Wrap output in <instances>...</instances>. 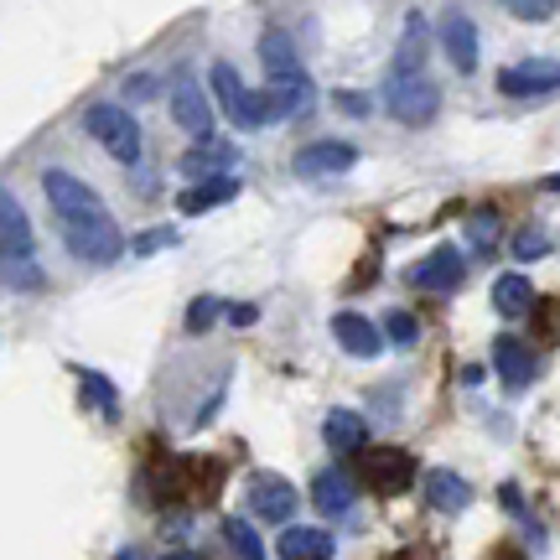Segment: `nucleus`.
<instances>
[{
	"mask_svg": "<svg viewBox=\"0 0 560 560\" xmlns=\"http://www.w3.org/2000/svg\"><path fill=\"white\" fill-rule=\"evenodd\" d=\"M353 166H359V151H353L348 140H312V145L296 151V177H306V182L342 177V172H353Z\"/></svg>",
	"mask_w": 560,
	"mask_h": 560,
	"instance_id": "obj_9",
	"label": "nucleus"
},
{
	"mask_svg": "<svg viewBox=\"0 0 560 560\" xmlns=\"http://www.w3.org/2000/svg\"><path fill=\"white\" fill-rule=\"evenodd\" d=\"M280 560H327L332 556V535H327V529H285V535H280Z\"/></svg>",
	"mask_w": 560,
	"mask_h": 560,
	"instance_id": "obj_21",
	"label": "nucleus"
},
{
	"mask_svg": "<svg viewBox=\"0 0 560 560\" xmlns=\"http://www.w3.org/2000/svg\"><path fill=\"white\" fill-rule=\"evenodd\" d=\"M493 234H499V213H472V219H467V240L478 244V249H488Z\"/></svg>",
	"mask_w": 560,
	"mask_h": 560,
	"instance_id": "obj_28",
	"label": "nucleus"
},
{
	"mask_svg": "<svg viewBox=\"0 0 560 560\" xmlns=\"http://www.w3.org/2000/svg\"><path fill=\"white\" fill-rule=\"evenodd\" d=\"M161 560H198L192 550H172V556H161Z\"/></svg>",
	"mask_w": 560,
	"mask_h": 560,
	"instance_id": "obj_36",
	"label": "nucleus"
},
{
	"mask_svg": "<svg viewBox=\"0 0 560 560\" xmlns=\"http://www.w3.org/2000/svg\"><path fill=\"white\" fill-rule=\"evenodd\" d=\"M0 244H5V265L32 260V223L11 192H0Z\"/></svg>",
	"mask_w": 560,
	"mask_h": 560,
	"instance_id": "obj_14",
	"label": "nucleus"
},
{
	"mask_svg": "<svg viewBox=\"0 0 560 560\" xmlns=\"http://www.w3.org/2000/svg\"><path fill=\"white\" fill-rule=\"evenodd\" d=\"M312 503H317V514H348L353 509V478L342 467H322L317 482H312Z\"/></svg>",
	"mask_w": 560,
	"mask_h": 560,
	"instance_id": "obj_18",
	"label": "nucleus"
},
{
	"mask_svg": "<svg viewBox=\"0 0 560 560\" xmlns=\"http://www.w3.org/2000/svg\"><path fill=\"white\" fill-rule=\"evenodd\" d=\"M493 363H499L509 395H520L524 384L535 380V359H529V348H524L520 338H499V342H493Z\"/></svg>",
	"mask_w": 560,
	"mask_h": 560,
	"instance_id": "obj_19",
	"label": "nucleus"
},
{
	"mask_svg": "<svg viewBox=\"0 0 560 560\" xmlns=\"http://www.w3.org/2000/svg\"><path fill=\"white\" fill-rule=\"evenodd\" d=\"M405 280H410V285H420V291H457V285H462V255L452 249V244H441V249H431L425 260L410 265V270H405Z\"/></svg>",
	"mask_w": 560,
	"mask_h": 560,
	"instance_id": "obj_12",
	"label": "nucleus"
},
{
	"mask_svg": "<svg viewBox=\"0 0 560 560\" xmlns=\"http://www.w3.org/2000/svg\"><path fill=\"white\" fill-rule=\"evenodd\" d=\"M384 338L395 342V348H416V338H420L416 317H410V312H389V317H384Z\"/></svg>",
	"mask_w": 560,
	"mask_h": 560,
	"instance_id": "obj_26",
	"label": "nucleus"
},
{
	"mask_svg": "<svg viewBox=\"0 0 560 560\" xmlns=\"http://www.w3.org/2000/svg\"><path fill=\"white\" fill-rule=\"evenodd\" d=\"M332 104H338V109H348L353 120H363V109H369V100H363V94H353V89H338V94H332Z\"/></svg>",
	"mask_w": 560,
	"mask_h": 560,
	"instance_id": "obj_33",
	"label": "nucleus"
},
{
	"mask_svg": "<svg viewBox=\"0 0 560 560\" xmlns=\"http://www.w3.org/2000/svg\"><path fill=\"white\" fill-rule=\"evenodd\" d=\"M332 338H338L342 353H353V359H374L380 353V327L363 317V312H338L332 317Z\"/></svg>",
	"mask_w": 560,
	"mask_h": 560,
	"instance_id": "obj_15",
	"label": "nucleus"
},
{
	"mask_svg": "<svg viewBox=\"0 0 560 560\" xmlns=\"http://www.w3.org/2000/svg\"><path fill=\"white\" fill-rule=\"evenodd\" d=\"M260 58H265V120H301L317 104V89L306 79L291 37L270 32L260 42Z\"/></svg>",
	"mask_w": 560,
	"mask_h": 560,
	"instance_id": "obj_1",
	"label": "nucleus"
},
{
	"mask_svg": "<svg viewBox=\"0 0 560 560\" xmlns=\"http://www.w3.org/2000/svg\"><path fill=\"white\" fill-rule=\"evenodd\" d=\"M156 89H161L156 73H151V79H130V83H125V94H130V100H151Z\"/></svg>",
	"mask_w": 560,
	"mask_h": 560,
	"instance_id": "obj_35",
	"label": "nucleus"
},
{
	"mask_svg": "<svg viewBox=\"0 0 560 560\" xmlns=\"http://www.w3.org/2000/svg\"><path fill=\"white\" fill-rule=\"evenodd\" d=\"M514 255H520V260H540V255H550V244H545V234H520V240H514Z\"/></svg>",
	"mask_w": 560,
	"mask_h": 560,
	"instance_id": "obj_31",
	"label": "nucleus"
},
{
	"mask_svg": "<svg viewBox=\"0 0 560 560\" xmlns=\"http://www.w3.org/2000/svg\"><path fill=\"white\" fill-rule=\"evenodd\" d=\"M229 156H234L229 145H202L198 156L187 151V172H219V166H229Z\"/></svg>",
	"mask_w": 560,
	"mask_h": 560,
	"instance_id": "obj_27",
	"label": "nucleus"
},
{
	"mask_svg": "<svg viewBox=\"0 0 560 560\" xmlns=\"http://www.w3.org/2000/svg\"><path fill=\"white\" fill-rule=\"evenodd\" d=\"M62 244H68V255H79L83 265H109L125 249L120 229H115V219H109V213H100V219L62 223Z\"/></svg>",
	"mask_w": 560,
	"mask_h": 560,
	"instance_id": "obj_5",
	"label": "nucleus"
},
{
	"mask_svg": "<svg viewBox=\"0 0 560 560\" xmlns=\"http://www.w3.org/2000/svg\"><path fill=\"white\" fill-rule=\"evenodd\" d=\"M172 120H177L192 140H202L208 130H213V109H208V94L198 89V79H192V73H182V79L172 83Z\"/></svg>",
	"mask_w": 560,
	"mask_h": 560,
	"instance_id": "obj_10",
	"label": "nucleus"
},
{
	"mask_svg": "<svg viewBox=\"0 0 560 560\" xmlns=\"http://www.w3.org/2000/svg\"><path fill=\"white\" fill-rule=\"evenodd\" d=\"M42 192H47V202H52V213H58V223H73V219H100V213H109L100 202V192L89 187L83 177H73V172H62V166H52V172H42Z\"/></svg>",
	"mask_w": 560,
	"mask_h": 560,
	"instance_id": "obj_4",
	"label": "nucleus"
},
{
	"mask_svg": "<svg viewBox=\"0 0 560 560\" xmlns=\"http://www.w3.org/2000/svg\"><path fill=\"white\" fill-rule=\"evenodd\" d=\"M545 192H560V172L556 177H545Z\"/></svg>",
	"mask_w": 560,
	"mask_h": 560,
	"instance_id": "obj_37",
	"label": "nucleus"
},
{
	"mask_svg": "<svg viewBox=\"0 0 560 560\" xmlns=\"http://www.w3.org/2000/svg\"><path fill=\"white\" fill-rule=\"evenodd\" d=\"M441 47H446V58L457 73H472L478 68V26L462 16V11H446L441 16Z\"/></svg>",
	"mask_w": 560,
	"mask_h": 560,
	"instance_id": "obj_13",
	"label": "nucleus"
},
{
	"mask_svg": "<svg viewBox=\"0 0 560 560\" xmlns=\"http://www.w3.org/2000/svg\"><path fill=\"white\" fill-rule=\"evenodd\" d=\"M166 244H177V229H145V234H136V255H156V249H166Z\"/></svg>",
	"mask_w": 560,
	"mask_h": 560,
	"instance_id": "obj_29",
	"label": "nucleus"
},
{
	"mask_svg": "<svg viewBox=\"0 0 560 560\" xmlns=\"http://www.w3.org/2000/svg\"><path fill=\"white\" fill-rule=\"evenodd\" d=\"M115 560H136V550H120V556H115Z\"/></svg>",
	"mask_w": 560,
	"mask_h": 560,
	"instance_id": "obj_38",
	"label": "nucleus"
},
{
	"mask_svg": "<svg viewBox=\"0 0 560 560\" xmlns=\"http://www.w3.org/2000/svg\"><path fill=\"white\" fill-rule=\"evenodd\" d=\"M359 472L374 493H400L405 482H410V472H416V462L400 446H369L359 457Z\"/></svg>",
	"mask_w": 560,
	"mask_h": 560,
	"instance_id": "obj_8",
	"label": "nucleus"
},
{
	"mask_svg": "<svg viewBox=\"0 0 560 560\" xmlns=\"http://www.w3.org/2000/svg\"><path fill=\"white\" fill-rule=\"evenodd\" d=\"M223 535H229V550H234L240 560H270L265 556V545H260V529H255L249 520H229L223 524Z\"/></svg>",
	"mask_w": 560,
	"mask_h": 560,
	"instance_id": "obj_23",
	"label": "nucleus"
},
{
	"mask_svg": "<svg viewBox=\"0 0 560 560\" xmlns=\"http://www.w3.org/2000/svg\"><path fill=\"white\" fill-rule=\"evenodd\" d=\"M322 436H327V446H332V452H359L363 436H369V425H363L359 410H327V420H322Z\"/></svg>",
	"mask_w": 560,
	"mask_h": 560,
	"instance_id": "obj_20",
	"label": "nucleus"
},
{
	"mask_svg": "<svg viewBox=\"0 0 560 560\" xmlns=\"http://www.w3.org/2000/svg\"><path fill=\"white\" fill-rule=\"evenodd\" d=\"M83 125H89V136L100 140L120 166H136L140 161V125H136V115H125L120 104H94L83 115Z\"/></svg>",
	"mask_w": 560,
	"mask_h": 560,
	"instance_id": "obj_3",
	"label": "nucleus"
},
{
	"mask_svg": "<svg viewBox=\"0 0 560 560\" xmlns=\"http://www.w3.org/2000/svg\"><path fill=\"white\" fill-rule=\"evenodd\" d=\"M509 11H514L520 21H545L556 5H550V0H520V5H509Z\"/></svg>",
	"mask_w": 560,
	"mask_h": 560,
	"instance_id": "obj_32",
	"label": "nucleus"
},
{
	"mask_svg": "<svg viewBox=\"0 0 560 560\" xmlns=\"http://www.w3.org/2000/svg\"><path fill=\"white\" fill-rule=\"evenodd\" d=\"M229 198H240V182L234 177H202V182H192V187L182 192L177 208L187 213V219H198V213H213V208L229 202Z\"/></svg>",
	"mask_w": 560,
	"mask_h": 560,
	"instance_id": "obj_16",
	"label": "nucleus"
},
{
	"mask_svg": "<svg viewBox=\"0 0 560 560\" xmlns=\"http://www.w3.org/2000/svg\"><path fill=\"white\" fill-rule=\"evenodd\" d=\"M229 322H234V327H255V322H260V306H255V301H240V306H229Z\"/></svg>",
	"mask_w": 560,
	"mask_h": 560,
	"instance_id": "obj_34",
	"label": "nucleus"
},
{
	"mask_svg": "<svg viewBox=\"0 0 560 560\" xmlns=\"http://www.w3.org/2000/svg\"><path fill=\"white\" fill-rule=\"evenodd\" d=\"M79 384H83V405L89 410H100V416H115V384L104 380V374H94V369H79Z\"/></svg>",
	"mask_w": 560,
	"mask_h": 560,
	"instance_id": "obj_24",
	"label": "nucleus"
},
{
	"mask_svg": "<svg viewBox=\"0 0 560 560\" xmlns=\"http://www.w3.org/2000/svg\"><path fill=\"white\" fill-rule=\"evenodd\" d=\"M249 509L270 524H285L296 514V488L285 478H276V472H255V478H249Z\"/></svg>",
	"mask_w": 560,
	"mask_h": 560,
	"instance_id": "obj_11",
	"label": "nucleus"
},
{
	"mask_svg": "<svg viewBox=\"0 0 560 560\" xmlns=\"http://www.w3.org/2000/svg\"><path fill=\"white\" fill-rule=\"evenodd\" d=\"M384 109L400 125L420 130V125H431L441 115V89L425 73H416V68H395L389 83H384Z\"/></svg>",
	"mask_w": 560,
	"mask_h": 560,
	"instance_id": "obj_2",
	"label": "nucleus"
},
{
	"mask_svg": "<svg viewBox=\"0 0 560 560\" xmlns=\"http://www.w3.org/2000/svg\"><path fill=\"white\" fill-rule=\"evenodd\" d=\"M425 499H431V509H441V514H462V509L472 503V488H467L452 467H431V472H425Z\"/></svg>",
	"mask_w": 560,
	"mask_h": 560,
	"instance_id": "obj_17",
	"label": "nucleus"
},
{
	"mask_svg": "<svg viewBox=\"0 0 560 560\" xmlns=\"http://www.w3.org/2000/svg\"><path fill=\"white\" fill-rule=\"evenodd\" d=\"M219 317H229V306H223L219 296H198L187 306V332H208Z\"/></svg>",
	"mask_w": 560,
	"mask_h": 560,
	"instance_id": "obj_25",
	"label": "nucleus"
},
{
	"mask_svg": "<svg viewBox=\"0 0 560 560\" xmlns=\"http://www.w3.org/2000/svg\"><path fill=\"white\" fill-rule=\"evenodd\" d=\"M499 89L509 100H540V94H556L560 89V62L556 58H524L514 68L499 73Z\"/></svg>",
	"mask_w": 560,
	"mask_h": 560,
	"instance_id": "obj_7",
	"label": "nucleus"
},
{
	"mask_svg": "<svg viewBox=\"0 0 560 560\" xmlns=\"http://www.w3.org/2000/svg\"><path fill=\"white\" fill-rule=\"evenodd\" d=\"M213 94H219L223 115L240 130H260L265 125V94H249L244 79L234 73V62H213Z\"/></svg>",
	"mask_w": 560,
	"mask_h": 560,
	"instance_id": "obj_6",
	"label": "nucleus"
},
{
	"mask_svg": "<svg viewBox=\"0 0 560 560\" xmlns=\"http://www.w3.org/2000/svg\"><path fill=\"white\" fill-rule=\"evenodd\" d=\"M5 280H11V291H26V285H42V270L32 260H21V265H5Z\"/></svg>",
	"mask_w": 560,
	"mask_h": 560,
	"instance_id": "obj_30",
	"label": "nucleus"
},
{
	"mask_svg": "<svg viewBox=\"0 0 560 560\" xmlns=\"http://www.w3.org/2000/svg\"><path fill=\"white\" fill-rule=\"evenodd\" d=\"M493 306H499L503 317H524L535 306V285L524 276H499L493 280Z\"/></svg>",
	"mask_w": 560,
	"mask_h": 560,
	"instance_id": "obj_22",
	"label": "nucleus"
}]
</instances>
